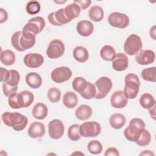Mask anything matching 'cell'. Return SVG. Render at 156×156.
<instances>
[{
    "label": "cell",
    "mask_w": 156,
    "mask_h": 156,
    "mask_svg": "<svg viewBox=\"0 0 156 156\" xmlns=\"http://www.w3.org/2000/svg\"><path fill=\"white\" fill-rule=\"evenodd\" d=\"M36 35L24 30L17 31L11 37V43L18 51L23 52L32 48L36 42Z\"/></svg>",
    "instance_id": "6da1fadb"
},
{
    "label": "cell",
    "mask_w": 156,
    "mask_h": 156,
    "mask_svg": "<svg viewBox=\"0 0 156 156\" xmlns=\"http://www.w3.org/2000/svg\"><path fill=\"white\" fill-rule=\"evenodd\" d=\"M1 119L4 124L12 127L15 131L23 130L28 123L27 118L18 112H4L1 115Z\"/></svg>",
    "instance_id": "7a4b0ae2"
},
{
    "label": "cell",
    "mask_w": 156,
    "mask_h": 156,
    "mask_svg": "<svg viewBox=\"0 0 156 156\" xmlns=\"http://www.w3.org/2000/svg\"><path fill=\"white\" fill-rule=\"evenodd\" d=\"M145 129V123L140 118H135L132 119L124 131L125 138L131 142H135L138 138L141 133Z\"/></svg>",
    "instance_id": "3957f363"
},
{
    "label": "cell",
    "mask_w": 156,
    "mask_h": 156,
    "mask_svg": "<svg viewBox=\"0 0 156 156\" xmlns=\"http://www.w3.org/2000/svg\"><path fill=\"white\" fill-rule=\"evenodd\" d=\"M125 86L123 93L127 99H135L139 92L140 82L138 76L133 73L127 74L124 79Z\"/></svg>",
    "instance_id": "277c9868"
},
{
    "label": "cell",
    "mask_w": 156,
    "mask_h": 156,
    "mask_svg": "<svg viewBox=\"0 0 156 156\" xmlns=\"http://www.w3.org/2000/svg\"><path fill=\"white\" fill-rule=\"evenodd\" d=\"M143 47L141 38L136 34H130L124 44V51L129 55H134L140 52Z\"/></svg>",
    "instance_id": "5b68a950"
},
{
    "label": "cell",
    "mask_w": 156,
    "mask_h": 156,
    "mask_svg": "<svg viewBox=\"0 0 156 156\" xmlns=\"http://www.w3.org/2000/svg\"><path fill=\"white\" fill-rule=\"evenodd\" d=\"M96 94L94 98L101 99L104 98L110 91L113 83L111 79L106 76L99 77L94 83Z\"/></svg>",
    "instance_id": "8992f818"
},
{
    "label": "cell",
    "mask_w": 156,
    "mask_h": 156,
    "mask_svg": "<svg viewBox=\"0 0 156 156\" xmlns=\"http://www.w3.org/2000/svg\"><path fill=\"white\" fill-rule=\"evenodd\" d=\"M101 131V125L96 121L85 122L79 126V132L81 136L85 138L96 137L100 134Z\"/></svg>",
    "instance_id": "52a82bcc"
},
{
    "label": "cell",
    "mask_w": 156,
    "mask_h": 156,
    "mask_svg": "<svg viewBox=\"0 0 156 156\" xmlns=\"http://www.w3.org/2000/svg\"><path fill=\"white\" fill-rule=\"evenodd\" d=\"M46 26V22L41 16H35L30 19L24 25L22 30L37 35L41 32Z\"/></svg>",
    "instance_id": "ba28073f"
},
{
    "label": "cell",
    "mask_w": 156,
    "mask_h": 156,
    "mask_svg": "<svg viewBox=\"0 0 156 156\" xmlns=\"http://www.w3.org/2000/svg\"><path fill=\"white\" fill-rule=\"evenodd\" d=\"M108 22L112 27L119 29H124L129 26L130 20L126 14L115 12L109 15L108 17Z\"/></svg>",
    "instance_id": "9c48e42d"
},
{
    "label": "cell",
    "mask_w": 156,
    "mask_h": 156,
    "mask_svg": "<svg viewBox=\"0 0 156 156\" xmlns=\"http://www.w3.org/2000/svg\"><path fill=\"white\" fill-rule=\"evenodd\" d=\"M65 49L63 42L60 40L54 39L50 41L46 49V55L49 58L55 59L63 55Z\"/></svg>",
    "instance_id": "30bf717a"
},
{
    "label": "cell",
    "mask_w": 156,
    "mask_h": 156,
    "mask_svg": "<svg viewBox=\"0 0 156 156\" xmlns=\"http://www.w3.org/2000/svg\"><path fill=\"white\" fill-rule=\"evenodd\" d=\"M72 76L71 70L66 66H60L52 70L51 77L53 82L61 83L68 81Z\"/></svg>",
    "instance_id": "8fae6325"
},
{
    "label": "cell",
    "mask_w": 156,
    "mask_h": 156,
    "mask_svg": "<svg viewBox=\"0 0 156 156\" xmlns=\"http://www.w3.org/2000/svg\"><path fill=\"white\" fill-rule=\"evenodd\" d=\"M65 131L63 122L58 119L51 120L48 124V133L54 140H58L62 137Z\"/></svg>",
    "instance_id": "7c38bea8"
},
{
    "label": "cell",
    "mask_w": 156,
    "mask_h": 156,
    "mask_svg": "<svg viewBox=\"0 0 156 156\" xmlns=\"http://www.w3.org/2000/svg\"><path fill=\"white\" fill-rule=\"evenodd\" d=\"M48 20L52 25L56 26H61L71 21L66 16L64 9H60L51 12L48 15Z\"/></svg>",
    "instance_id": "4fadbf2b"
},
{
    "label": "cell",
    "mask_w": 156,
    "mask_h": 156,
    "mask_svg": "<svg viewBox=\"0 0 156 156\" xmlns=\"http://www.w3.org/2000/svg\"><path fill=\"white\" fill-rule=\"evenodd\" d=\"M25 65L29 68H37L40 67L43 62L44 58L39 53H29L27 54L23 59Z\"/></svg>",
    "instance_id": "5bb4252c"
},
{
    "label": "cell",
    "mask_w": 156,
    "mask_h": 156,
    "mask_svg": "<svg viewBox=\"0 0 156 156\" xmlns=\"http://www.w3.org/2000/svg\"><path fill=\"white\" fill-rule=\"evenodd\" d=\"M155 58V52L151 49L141 50L135 56L136 62L141 65H147L152 63Z\"/></svg>",
    "instance_id": "9a60e30c"
},
{
    "label": "cell",
    "mask_w": 156,
    "mask_h": 156,
    "mask_svg": "<svg viewBox=\"0 0 156 156\" xmlns=\"http://www.w3.org/2000/svg\"><path fill=\"white\" fill-rule=\"evenodd\" d=\"M128 103V99L125 96L122 90L115 91L111 96L110 104L112 107L115 108H122Z\"/></svg>",
    "instance_id": "2e32d148"
},
{
    "label": "cell",
    "mask_w": 156,
    "mask_h": 156,
    "mask_svg": "<svg viewBox=\"0 0 156 156\" xmlns=\"http://www.w3.org/2000/svg\"><path fill=\"white\" fill-rule=\"evenodd\" d=\"M112 68L116 71H123L127 69L129 59L124 53H117L114 60L112 61Z\"/></svg>",
    "instance_id": "e0dca14e"
},
{
    "label": "cell",
    "mask_w": 156,
    "mask_h": 156,
    "mask_svg": "<svg viewBox=\"0 0 156 156\" xmlns=\"http://www.w3.org/2000/svg\"><path fill=\"white\" fill-rule=\"evenodd\" d=\"M77 32L82 37H88L94 31L93 24L88 20H82L77 23L76 26Z\"/></svg>",
    "instance_id": "ac0fdd59"
},
{
    "label": "cell",
    "mask_w": 156,
    "mask_h": 156,
    "mask_svg": "<svg viewBox=\"0 0 156 156\" xmlns=\"http://www.w3.org/2000/svg\"><path fill=\"white\" fill-rule=\"evenodd\" d=\"M46 132L44 125L40 122H32L27 130L28 135L32 138H37L42 137Z\"/></svg>",
    "instance_id": "d6986e66"
},
{
    "label": "cell",
    "mask_w": 156,
    "mask_h": 156,
    "mask_svg": "<svg viewBox=\"0 0 156 156\" xmlns=\"http://www.w3.org/2000/svg\"><path fill=\"white\" fill-rule=\"evenodd\" d=\"M27 85L31 88L37 89L42 84V78L41 76L35 72H30L26 76L25 78Z\"/></svg>",
    "instance_id": "ffe728a7"
},
{
    "label": "cell",
    "mask_w": 156,
    "mask_h": 156,
    "mask_svg": "<svg viewBox=\"0 0 156 156\" xmlns=\"http://www.w3.org/2000/svg\"><path fill=\"white\" fill-rule=\"evenodd\" d=\"M48 113V109L47 106L43 102H38L36 104L32 110L33 116L39 120L44 119Z\"/></svg>",
    "instance_id": "44dd1931"
},
{
    "label": "cell",
    "mask_w": 156,
    "mask_h": 156,
    "mask_svg": "<svg viewBox=\"0 0 156 156\" xmlns=\"http://www.w3.org/2000/svg\"><path fill=\"white\" fill-rule=\"evenodd\" d=\"M92 113L93 111L91 107L86 104L80 105L75 112L76 117L81 121L88 119L91 116Z\"/></svg>",
    "instance_id": "7402d4cb"
},
{
    "label": "cell",
    "mask_w": 156,
    "mask_h": 156,
    "mask_svg": "<svg viewBox=\"0 0 156 156\" xmlns=\"http://www.w3.org/2000/svg\"><path fill=\"white\" fill-rule=\"evenodd\" d=\"M18 98L21 108L29 107L34 100L33 93L28 90H23L18 93Z\"/></svg>",
    "instance_id": "603a6c76"
},
{
    "label": "cell",
    "mask_w": 156,
    "mask_h": 156,
    "mask_svg": "<svg viewBox=\"0 0 156 156\" xmlns=\"http://www.w3.org/2000/svg\"><path fill=\"white\" fill-rule=\"evenodd\" d=\"M62 102L66 107L73 108L78 104V98L74 92L71 91H67L63 95Z\"/></svg>",
    "instance_id": "cb8c5ba5"
},
{
    "label": "cell",
    "mask_w": 156,
    "mask_h": 156,
    "mask_svg": "<svg viewBox=\"0 0 156 156\" xmlns=\"http://www.w3.org/2000/svg\"><path fill=\"white\" fill-rule=\"evenodd\" d=\"M126 119L124 115L121 113H114L109 118V123L111 127L115 129H121L126 124Z\"/></svg>",
    "instance_id": "d4e9b609"
},
{
    "label": "cell",
    "mask_w": 156,
    "mask_h": 156,
    "mask_svg": "<svg viewBox=\"0 0 156 156\" xmlns=\"http://www.w3.org/2000/svg\"><path fill=\"white\" fill-rule=\"evenodd\" d=\"M74 58L80 63H84L87 61L89 57L88 50L82 46H76L73 52Z\"/></svg>",
    "instance_id": "484cf974"
},
{
    "label": "cell",
    "mask_w": 156,
    "mask_h": 156,
    "mask_svg": "<svg viewBox=\"0 0 156 156\" xmlns=\"http://www.w3.org/2000/svg\"><path fill=\"white\" fill-rule=\"evenodd\" d=\"M88 16L91 21L94 22H99L104 18V10L99 5H93L88 11Z\"/></svg>",
    "instance_id": "4316f807"
},
{
    "label": "cell",
    "mask_w": 156,
    "mask_h": 156,
    "mask_svg": "<svg viewBox=\"0 0 156 156\" xmlns=\"http://www.w3.org/2000/svg\"><path fill=\"white\" fill-rule=\"evenodd\" d=\"M81 9L76 3H71L66 5L64 9V12L66 16L70 20L76 18L79 16Z\"/></svg>",
    "instance_id": "83f0119b"
},
{
    "label": "cell",
    "mask_w": 156,
    "mask_h": 156,
    "mask_svg": "<svg viewBox=\"0 0 156 156\" xmlns=\"http://www.w3.org/2000/svg\"><path fill=\"white\" fill-rule=\"evenodd\" d=\"M116 54L115 49L110 45L104 46L100 51L101 57L104 60L108 62L113 61L116 57Z\"/></svg>",
    "instance_id": "f1b7e54d"
},
{
    "label": "cell",
    "mask_w": 156,
    "mask_h": 156,
    "mask_svg": "<svg viewBox=\"0 0 156 156\" xmlns=\"http://www.w3.org/2000/svg\"><path fill=\"white\" fill-rule=\"evenodd\" d=\"M15 55L14 52L9 49H5L1 52L0 55V60L2 64L10 66L15 62Z\"/></svg>",
    "instance_id": "f546056e"
},
{
    "label": "cell",
    "mask_w": 156,
    "mask_h": 156,
    "mask_svg": "<svg viewBox=\"0 0 156 156\" xmlns=\"http://www.w3.org/2000/svg\"><path fill=\"white\" fill-rule=\"evenodd\" d=\"M140 105L145 109L152 108L155 104V100L154 96L148 93H143L139 100Z\"/></svg>",
    "instance_id": "4dcf8cb0"
},
{
    "label": "cell",
    "mask_w": 156,
    "mask_h": 156,
    "mask_svg": "<svg viewBox=\"0 0 156 156\" xmlns=\"http://www.w3.org/2000/svg\"><path fill=\"white\" fill-rule=\"evenodd\" d=\"M88 82L82 77H76L72 82V87L74 90L81 94L87 87Z\"/></svg>",
    "instance_id": "1f68e13d"
},
{
    "label": "cell",
    "mask_w": 156,
    "mask_h": 156,
    "mask_svg": "<svg viewBox=\"0 0 156 156\" xmlns=\"http://www.w3.org/2000/svg\"><path fill=\"white\" fill-rule=\"evenodd\" d=\"M142 78L147 82H155L156 81V68L155 66L147 68L141 71Z\"/></svg>",
    "instance_id": "d6a6232c"
},
{
    "label": "cell",
    "mask_w": 156,
    "mask_h": 156,
    "mask_svg": "<svg viewBox=\"0 0 156 156\" xmlns=\"http://www.w3.org/2000/svg\"><path fill=\"white\" fill-rule=\"evenodd\" d=\"M96 94V89L94 84L88 82L87 87L83 91V92L80 94L81 96L85 99H91L95 97Z\"/></svg>",
    "instance_id": "836d02e7"
},
{
    "label": "cell",
    "mask_w": 156,
    "mask_h": 156,
    "mask_svg": "<svg viewBox=\"0 0 156 156\" xmlns=\"http://www.w3.org/2000/svg\"><path fill=\"white\" fill-rule=\"evenodd\" d=\"M79 126L77 124H74L69 127L68 136L71 141H76L80 139L81 135L79 132Z\"/></svg>",
    "instance_id": "e575fe53"
},
{
    "label": "cell",
    "mask_w": 156,
    "mask_h": 156,
    "mask_svg": "<svg viewBox=\"0 0 156 156\" xmlns=\"http://www.w3.org/2000/svg\"><path fill=\"white\" fill-rule=\"evenodd\" d=\"M87 149L89 152L92 154H99L102 152L103 147L99 141L94 140L88 143Z\"/></svg>",
    "instance_id": "d590c367"
},
{
    "label": "cell",
    "mask_w": 156,
    "mask_h": 156,
    "mask_svg": "<svg viewBox=\"0 0 156 156\" xmlns=\"http://www.w3.org/2000/svg\"><path fill=\"white\" fill-rule=\"evenodd\" d=\"M151 141V135L150 132L144 129L140 135L135 143L140 146H145L148 145Z\"/></svg>",
    "instance_id": "8d00e7d4"
},
{
    "label": "cell",
    "mask_w": 156,
    "mask_h": 156,
    "mask_svg": "<svg viewBox=\"0 0 156 156\" xmlns=\"http://www.w3.org/2000/svg\"><path fill=\"white\" fill-rule=\"evenodd\" d=\"M20 80V73L16 70H15V69L9 70L8 78L5 82L11 86L18 87Z\"/></svg>",
    "instance_id": "74e56055"
},
{
    "label": "cell",
    "mask_w": 156,
    "mask_h": 156,
    "mask_svg": "<svg viewBox=\"0 0 156 156\" xmlns=\"http://www.w3.org/2000/svg\"><path fill=\"white\" fill-rule=\"evenodd\" d=\"M48 99L52 103L58 102L61 98L60 90L55 87H52L48 91L47 93Z\"/></svg>",
    "instance_id": "f35d334b"
},
{
    "label": "cell",
    "mask_w": 156,
    "mask_h": 156,
    "mask_svg": "<svg viewBox=\"0 0 156 156\" xmlns=\"http://www.w3.org/2000/svg\"><path fill=\"white\" fill-rule=\"evenodd\" d=\"M40 4L37 1H30L27 3L26 10L28 14L32 15L38 13L40 10Z\"/></svg>",
    "instance_id": "ab89813d"
},
{
    "label": "cell",
    "mask_w": 156,
    "mask_h": 156,
    "mask_svg": "<svg viewBox=\"0 0 156 156\" xmlns=\"http://www.w3.org/2000/svg\"><path fill=\"white\" fill-rule=\"evenodd\" d=\"M8 104L13 109H19L21 108L19 98H18V93H14L10 94L8 98Z\"/></svg>",
    "instance_id": "60d3db41"
},
{
    "label": "cell",
    "mask_w": 156,
    "mask_h": 156,
    "mask_svg": "<svg viewBox=\"0 0 156 156\" xmlns=\"http://www.w3.org/2000/svg\"><path fill=\"white\" fill-rule=\"evenodd\" d=\"M18 90V87H13L7 84L6 82L2 83V91L5 96L9 97L10 94L16 93Z\"/></svg>",
    "instance_id": "b9f144b4"
},
{
    "label": "cell",
    "mask_w": 156,
    "mask_h": 156,
    "mask_svg": "<svg viewBox=\"0 0 156 156\" xmlns=\"http://www.w3.org/2000/svg\"><path fill=\"white\" fill-rule=\"evenodd\" d=\"M74 3L77 4L81 9L85 10L87 9L91 4V0H75Z\"/></svg>",
    "instance_id": "7bdbcfd3"
},
{
    "label": "cell",
    "mask_w": 156,
    "mask_h": 156,
    "mask_svg": "<svg viewBox=\"0 0 156 156\" xmlns=\"http://www.w3.org/2000/svg\"><path fill=\"white\" fill-rule=\"evenodd\" d=\"M104 155L105 156H119V152L118 150L115 147H110L106 149Z\"/></svg>",
    "instance_id": "ee69618b"
},
{
    "label": "cell",
    "mask_w": 156,
    "mask_h": 156,
    "mask_svg": "<svg viewBox=\"0 0 156 156\" xmlns=\"http://www.w3.org/2000/svg\"><path fill=\"white\" fill-rule=\"evenodd\" d=\"M8 19V13L7 11L2 8H0V23L5 22Z\"/></svg>",
    "instance_id": "f6af8a7d"
},
{
    "label": "cell",
    "mask_w": 156,
    "mask_h": 156,
    "mask_svg": "<svg viewBox=\"0 0 156 156\" xmlns=\"http://www.w3.org/2000/svg\"><path fill=\"white\" fill-rule=\"evenodd\" d=\"M1 81L2 83L5 82L7 78H8V76H9V70H7V69L1 67Z\"/></svg>",
    "instance_id": "bcb514c9"
},
{
    "label": "cell",
    "mask_w": 156,
    "mask_h": 156,
    "mask_svg": "<svg viewBox=\"0 0 156 156\" xmlns=\"http://www.w3.org/2000/svg\"><path fill=\"white\" fill-rule=\"evenodd\" d=\"M149 34H150V37L153 39V40H155V26H153L149 31Z\"/></svg>",
    "instance_id": "7dc6e473"
},
{
    "label": "cell",
    "mask_w": 156,
    "mask_h": 156,
    "mask_svg": "<svg viewBox=\"0 0 156 156\" xmlns=\"http://www.w3.org/2000/svg\"><path fill=\"white\" fill-rule=\"evenodd\" d=\"M149 112L151 116L155 120V104L152 108L149 109Z\"/></svg>",
    "instance_id": "c3c4849f"
},
{
    "label": "cell",
    "mask_w": 156,
    "mask_h": 156,
    "mask_svg": "<svg viewBox=\"0 0 156 156\" xmlns=\"http://www.w3.org/2000/svg\"><path fill=\"white\" fill-rule=\"evenodd\" d=\"M140 155H154V154L152 151H150V150H145V151H143L142 152H141L140 154Z\"/></svg>",
    "instance_id": "681fc988"
},
{
    "label": "cell",
    "mask_w": 156,
    "mask_h": 156,
    "mask_svg": "<svg viewBox=\"0 0 156 156\" xmlns=\"http://www.w3.org/2000/svg\"><path fill=\"white\" fill-rule=\"evenodd\" d=\"M54 2H55V3H57V4H63V3H65V2H66V1H54Z\"/></svg>",
    "instance_id": "f907efd6"
}]
</instances>
